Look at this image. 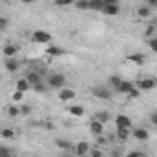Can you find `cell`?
Returning a JSON list of instances; mask_svg holds the SVG:
<instances>
[{"label": "cell", "instance_id": "6da1fadb", "mask_svg": "<svg viewBox=\"0 0 157 157\" xmlns=\"http://www.w3.org/2000/svg\"><path fill=\"white\" fill-rule=\"evenodd\" d=\"M46 85H48V89H61V87L67 85V78H65L63 74H52V76L48 78Z\"/></svg>", "mask_w": 157, "mask_h": 157}, {"label": "cell", "instance_id": "7a4b0ae2", "mask_svg": "<svg viewBox=\"0 0 157 157\" xmlns=\"http://www.w3.org/2000/svg\"><path fill=\"white\" fill-rule=\"evenodd\" d=\"M54 37H52V33L50 32H44V30H35L33 33H32V41L33 43H39V44H46V43H50Z\"/></svg>", "mask_w": 157, "mask_h": 157}, {"label": "cell", "instance_id": "3957f363", "mask_svg": "<svg viewBox=\"0 0 157 157\" xmlns=\"http://www.w3.org/2000/svg\"><path fill=\"white\" fill-rule=\"evenodd\" d=\"M135 83V87L142 93V91H153L155 89V80L153 78H142V80H137V82H133Z\"/></svg>", "mask_w": 157, "mask_h": 157}, {"label": "cell", "instance_id": "277c9868", "mask_svg": "<svg viewBox=\"0 0 157 157\" xmlns=\"http://www.w3.org/2000/svg\"><path fill=\"white\" fill-rule=\"evenodd\" d=\"M93 94L100 100H109L111 98V91L107 87H93Z\"/></svg>", "mask_w": 157, "mask_h": 157}, {"label": "cell", "instance_id": "5b68a950", "mask_svg": "<svg viewBox=\"0 0 157 157\" xmlns=\"http://www.w3.org/2000/svg\"><path fill=\"white\" fill-rule=\"evenodd\" d=\"M72 98H76V93H74L72 89H68L67 85L59 89V100H61V102H70Z\"/></svg>", "mask_w": 157, "mask_h": 157}, {"label": "cell", "instance_id": "8992f818", "mask_svg": "<svg viewBox=\"0 0 157 157\" xmlns=\"http://www.w3.org/2000/svg\"><path fill=\"white\" fill-rule=\"evenodd\" d=\"M26 82L30 83V85H35V83H39V82H43V76H41V72H37V70H30V72H26Z\"/></svg>", "mask_w": 157, "mask_h": 157}, {"label": "cell", "instance_id": "52a82bcc", "mask_svg": "<svg viewBox=\"0 0 157 157\" xmlns=\"http://www.w3.org/2000/svg\"><path fill=\"white\" fill-rule=\"evenodd\" d=\"M115 126L117 128H131V118L128 115H117L115 117Z\"/></svg>", "mask_w": 157, "mask_h": 157}, {"label": "cell", "instance_id": "ba28073f", "mask_svg": "<svg viewBox=\"0 0 157 157\" xmlns=\"http://www.w3.org/2000/svg\"><path fill=\"white\" fill-rule=\"evenodd\" d=\"M133 137H135L139 142H146V140L150 139V133H148L146 128H135V129H133Z\"/></svg>", "mask_w": 157, "mask_h": 157}, {"label": "cell", "instance_id": "9c48e42d", "mask_svg": "<svg viewBox=\"0 0 157 157\" xmlns=\"http://www.w3.org/2000/svg\"><path fill=\"white\" fill-rule=\"evenodd\" d=\"M128 61H131V63H135V65L142 67V65L146 63V56H144V54H140V52H133V54H129V56H128Z\"/></svg>", "mask_w": 157, "mask_h": 157}, {"label": "cell", "instance_id": "30bf717a", "mask_svg": "<svg viewBox=\"0 0 157 157\" xmlns=\"http://www.w3.org/2000/svg\"><path fill=\"white\" fill-rule=\"evenodd\" d=\"M118 11H120V10H118V4H105L100 13L109 15V17H115V15H118Z\"/></svg>", "mask_w": 157, "mask_h": 157}, {"label": "cell", "instance_id": "8fae6325", "mask_svg": "<svg viewBox=\"0 0 157 157\" xmlns=\"http://www.w3.org/2000/svg\"><path fill=\"white\" fill-rule=\"evenodd\" d=\"M4 67H6L10 72H17V70L21 68V63H19L15 57H6V63H4Z\"/></svg>", "mask_w": 157, "mask_h": 157}, {"label": "cell", "instance_id": "7c38bea8", "mask_svg": "<svg viewBox=\"0 0 157 157\" xmlns=\"http://www.w3.org/2000/svg\"><path fill=\"white\" fill-rule=\"evenodd\" d=\"M89 129H91V133L96 137V135H102L104 133V124L102 122H98V120H93L91 124H89Z\"/></svg>", "mask_w": 157, "mask_h": 157}, {"label": "cell", "instance_id": "4fadbf2b", "mask_svg": "<svg viewBox=\"0 0 157 157\" xmlns=\"http://www.w3.org/2000/svg\"><path fill=\"white\" fill-rule=\"evenodd\" d=\"M46 54L52 56V57H59V56H65L67 50L61 48V46H48V48H46Z\"/></svg>", "mask_w": 157, "mask_h": 157}, {"label": "cell", "instance_id": "5bb4252c", "mask_svg": "<svg viewBox=\"0 0 157 157\" xmlns=\"http://www.w3.org/2000/svg\"><path fill=\"white\" fill-rule=\"evenodd\" d=\"M131 137V128H117V139L118 140H128Z\"/></svg>", "mask_w": 157, "mask_h": 157}, {"label": "cell", "instance_id": "9a60e30c", "mask_svg": "<svg viewBox=\"0 0 157 157\" xmlns=\"http://www.w3.org/2000/svg\"><path fill=\"white\" fill-rule=\"evenodd\" d=\"M72 150H74L78 155H87V153H89V144H87V142H78Z\"/></svg>", "mask_w": 157, "mask_h": 157}, {"label": "cell", "instance_id": "2e32d148", "mask_svg": "<svg viewBox=\"0 0 157 157\" xmlns=\"http://www.w3.org/2000/svg\"><path fill=\"white\" fill-rule=\"evenodd\" d=\"M68 113H70L72 117H83V115H85V107H83V105H70V107H68Z\"/></svg>", "mask_w": 157, "mask_h": 157}, {"label": "cell", "instance_id": "e0dca14e", "mask_svg": "<svg viewBox=\"0 0 157 157\" xmlns=\"http://www.w3.org/2000/svg\"><path fill=\"white\" fill-rule=\"evenodd\" d=\"M133 87H135V83H133V82H124V80H122V83H120V87L117 89V93L126 94V93H128V91H131Z\"/></svg>", "mask_w": 157, "mask_h": 157}, {"label": "cell", "instance_id": "ac0fdd59", "mask_svg": "<svg viewBox=\"0 0 157 157\" xmlns=\"http://www.w3.org/2000/svg\"><path fill=\"white\" fill-rule=\"evenodd\" d=\"M56 146L57 148H61V150H67V151H70L74 146H72V142L70 140H67V139H57L56 140Z\"/></svg>", "mask_w": 157, "mask_h": 157}, {"label": "cell", "instance_id": "d6986e66", "mask_svg": "<svg viewBox=\"0 0 157 157\" xmlns=\"http://www.w3.org/2000/svg\"><path fill=\"white\" fill-rule=\"evenodd\" d=\"M0 137L6 139V140H13L15 139V131L11 128H2V129H0Z\"/></svg>", "mask_w": 157, "mask_h": 157}, {"label": "cell", "instance_id": "ffe728a7", "mask_svg": "<svg viewBox=\"0 0 157 157\" xmlns=\"http://www.w3.org/2000/svg\"><path fill=\"white\" fill-rule=\"evenodd\" d=\"M104 6H105L104 0H89V10H93V11H102Z\"/></svg>", "mask_w": 157, "mask_h": 157}, {"label": "cell", "instance_id": "44dd1931", "mask_svg": "<svg viewBox=\"0 0 157 157\" xmlns=\"http://www.w3.org/2000/svg\"><path fill=\"white\" fill-rule=\"evenodd\" d=\"M17 52H19V46H15V44H6L4 46V56L6 57H15Z\"/></svg>", "mask_w": 157, "mask_h": 157}, {"label": "cell", "instance_id": "7402d4cb", "mask_svg": "<svg viewBox=\"0 0 157 157\" xmlns=\"http://www.w3.org/2000/svg\"><path fill=\"white\" fill-rule=\"evenodd\" d=\"M15 87H17V91H22V93H26V91H30V89H32V85L26 82V78H21V80L17 82V85H15Z\"/></svg>", "mask_w": 157, "mask_h": 157}, {"label": "cell", "instance_id": "603a6c76", "mask_svg": "<svg viewBox=\"0 0 157 157\" xmlns=\"http://www.w3.org/2000/svg\"><path fill=\"white\" fill-rule=\"evenodd\" d=\"M137 15H139L140 19H148V17L151 15V8H150V6H140V8L137 10Z\"/></svg>", "mask_w": 157, "mask_h": 157}, {"label": "cell", "instance_id": "cb8c5ba5", "mask_svg": "<svg viewBox=\"0 0 157 157\" xmlns=\"http://www.w3.org/2000/svg\"><path fill=\"white\" fill-rule=\"evenodd\" d=\"M109 113L107 111H98L96 115H94V120H98V122H102V124H105V122H109Z\"/></svg>", "mask_w": 157, "mask_h": 157}, {"label": "cell", "instance_id": "d4e9b609", "mask_svg": "<svg viewBox=\"0 0 157 157\" xmlns=\"http://www.w3.org/2000/svg\"><path fill=\"white\" fill-rule=\"evenodd\" d=\"M32 89H33L35 93H39V94H44V93L48 91V85H46L44 82H39V83H35V85H32Z\"/></svg>", "mask_w": 157, "mask_h": 157}, {"label": "cell", "instance_id": "484cf974", "mask_svg": "<svg viewBox=\"0 0 157 157\" xmlns=\"http://www.w3.org/2000/svg\"><path fill=\"white\" fill-rule=\"evenodd\" d=\"M74 6L82 11H89V0H74Z\"/></svg>", "mask_w": 157, "mask_h": 157}, {"label": "cell", "instance_id": "4316f807", "mask_svg": "<svg viewBox=\"0 0 157 157\" xmlns=\"http://www.w3.org/2000/svg\"><path fill=\"white\" fill-rule=\"evenodd\" d=\"M120 83H122V78H120V76H111V78H109V85H111L115 91L120 87Z\"/></svg>", "mask_w": 157, "mask_h": 157}, {"label": "cell", "instance_id": "83f0119b", "mask_svg": "<svg viewBox=\"0 0 157 157\" xmlns=\"http://www.w3.org/2000/svg\"><path fill=\"white\" fill-rule=\"evenodd\" d=\"M126 94H128V98H129V100H133V98H139V96H140V91H139L137 87H133V89H131V91H128Z\"/></svg>", "mask_w": 157, "mask_h": 157}, {"label": "cell", "instance_id": "f1b7e54d", "mask_svg": "<svg viewBox=\"0 0 157 157\" xmlns=\"http://www.w3.org/2000/svg\"><path fill=\"white\" fill-rule=\"evenodd\" d=\"M8 115H10L11 118L19 117V115H21V113H19V107H17V105H10V107H8Z\"/></svg>", "mask_w": 157, "mask_h": 157}, {"label": "cell", "instance_id": "f546056e", "mask_svg": "<svg viewBox=\"0 0 157 157\" xmlns=\"http://www.w3.org/2000/svg\"><path fill=\"white\" fill-rule=\"evenodd\" d=\"M148 44L151 52H157V37H148Z\"/></svg>", "mask_w": 157, "mask_h": 157}, {"label": "cell", "instance_id": "4dcf8cb0", "mask_svg": "<svg viewBox=\"0 0 157 157\" xmlns=\"http://www.w3.org/2000/svg\"><path fill=\"white\" fill-rule=\"evenodd\" d=\"M19 113H21V115H24V117H28V115L32 113V107L24 104V105H21V107H19Z\"/></svg>", "mask_w": 157, "mask_h": 157}, {"label": "cell", "instance_id": "1f68e13d", "mask_svg": "<svg viewBox=\"0 0 157 157\" xmlns=\"http://www.w3.org/2000/svg\"><path fill=\"white\" fill-rule=\"evenodd\" d=\"M8 26H10V21H8L6 17H0V32L8 30Z\"/></svg>", "mask_w": 157, "mask_h": 157}, {"label": "cell", "instance_id": "d6a6232c", "mask_svg": "<svg viewBox=\"0 0 157 157\" xmlns=\"http://www.w3.org/2000/svg\"><path fill=\"white\" fill-rule=\"evenodd\" d=\"M155 35V22H151L148 28H146V37H153Z\"/></svg>", "mask_w": 157, "mask_h": 157}, {"label": "cell", "instance_id": "836d02e7", "mask_svg": "<svg viewBox=\"0 0 157 157\" xmlns=\"http://www.w3.org/2000/svg\"><path fill=\"white\" fill-rule=\"evenodd\" d=\"M13 151L10 150V148H6V146H0V157H8V155H11Z\"/></svg>", "mask_w": 157, "mask_h": 157}, {"label": "cell", "instance_id": "e575fe53", "mask_svg": "<svg viewBox=\"0 0 157 157\" xmlns=\"http://www.w3.org/2000/svg\"><path fill=\"white\" fill-rule=\"evenodd\" d=\"M22 98H24V93L22 91H15L13 93V102H21Z\"/></svg>", "mask_w": 157, "mask_h": 157}, {"label": "cell", "instance_id": "d590c367", "mask_svg": "<svg viewBox=\"0 0 157 157\" xmlns=\"http://www.w3.org/2000/svg\"><path fill=\"white\" fill-rule=\"evenodd\" d=\"M56 4L57 6H72L74 0H56Z\"/></svg>", "mask_w": 157, "mask_h": 157}, {"label": "cell", "instance_id": "8d00e7d4", "mask_svg": "<svg viewBox=\"0 0 157 157\" xmlns=\"http://www.w3.org/2000/svg\"><path fill=\"white\" fill-rule=\"evenodd\" d=\"M150 122H151V126H157V113L155 111L150 113Z\"/></svg>", "mask_w": 157, "mask_h": 157}, {"label": "cell", "instance_id": "74e56055", "mask_svg": "<svg viewBox=\"0 0 157 157\" xmlns=\"http://www.w3.org/2000/svg\"><path fill=\"white\" fill-rule=\"evenodd\" d=\"M89 153H91L93 157H102V150H98V148H96V150H91V148H89Z\"/></svg>", "mask_w": 157, "mask_h": 157}, {"label": "cell", "instance_id": "f35d334b", "mask_svg": "<svg viewBox=\"0 0 157 157\" xmlns=\"http://www.w3.org/2000/svg\"><path fill=\"white\" fill-rule=\"evenodd\" d=\"M128 157H144V153H142V151H139V150H135V151H129V153H128Z\"/></svg>", "mask_w": 157, "mask_h": 157}, {"label": "cell", "instance_id": "ab89813d", "mask_svg": "<svg viewBox=\"0 0 157 157\" xmlns=\"http://www.w3.org/2000/svg\"><path fill=\"white\" fill-rule=\"evenodd\" d=\"M142 2H146L150 8H155V6H157V0H142Z\"/></svg>", "mask_w": 157, "mask_h": 157}, {"label": "cell", "instance_id": "60d3db41", "mask_svg": "<svg viewBox=\"0 0 157 157\" xmlns=\"http://www.w3.org/2000/svg\"><path fill=\"white\" fill-rule=\"evenodd\" d=\"M105 4H118V0H104Z\"/></svg>", "mask_w": 157, "mask_h": 157}, {"label": "cell", "instance_id": "b9f144b4", "mask_svg": "<svg viewBox=\"0 0 157 157\" xmlns=\"http://www.w3.org/2000/svg\"><path fill=\"white\" fill-rule=\"evenodd\" d=\"M21 2H24V4H33L35 0H21Z\"/></svg>", "mask_w": 157, "mask_h": 157}]
</instances>
